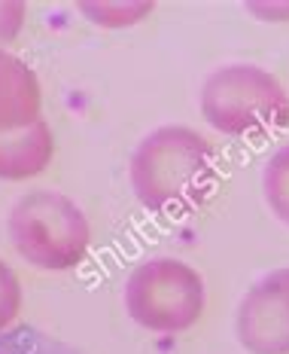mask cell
<instances>
[{"label": "cell", "instance_id": "1", "mask_svg": "<svg viewBox=\"0 0 289 354\" xmlns=\"http://www.w3.org/2000/svg\"><path fill=\"white\" fill-rule=\"evenodd\" d=\"M134 198L161 217H186L217 187V150L189 125H159L143 135L128 159Z\"/></svg>", "mask_w": 289, "mask_h": 354}, {"label": "cell", "instance_id": "2", "mask_svg": "<svg viewBox=\"0 0 289 354\" xmlns=\"http://www.w3.org/2000/svg\"><path fill=\"white\" fill-rule=\"evenodd\" d=\"M6 235L16 254L34 269H77L92 248V223L70 196L58 189H31L6 214Z\"/></svg>", "mask_w": 289, "mask_h": 354}, {"label": "cell", "instance_id": "3", "mask_svg": "<svg viewBox=\"0 0 289 354\" xmlns=\"http://www.w3.org/2000/svg\"><path fill=\"white\" fill-rule=\"evenodd\" d=\"M198 107L210 129L228 138H259L289 125V92L271 71L235 62L210 71Z\"/></svg>", "mask_w": 289, "mask_h": 354}, {"label": "cell", "instance_id": "4", "mask_svg": "<svg viewBox=\"0 0 289 354\" xmlns=\"http://www.w3.org/2000/svg\"><path fill=\"white\" fill-rule=\"evenodd\" d=\"M122 302L137 327L161 336L192 330L204 315L207 287L195 266L180 257H150L125 278Z\"/></svg>", "mask_w": 289, "mask_h": 354}, {"label": "cell", "instance_id": "5", "mask_svg": "<svg viewBox=\"0 0 289 354\" xmlns=\"http://www.w3.org/2000/svg\"><path fill=\"white\" fill-rule=\"evenodd\" d=\"M235 333L250 354H289V266L247 287L235 312Z\"/></svg>", "mask_w": 289, "mask_h": 354}, {"label": "cell", "instance_id": "6", "mask_svg": "<svg viewBox=\"0 0 289 354\" xmlns=\"http://www.w3.org/2000/svg\"><path fill=\"white\" fill-rule=\"evenodd\" d=\"M43 120L40 77L25 58L0 49V135L28 129Z\"/></svg>", "mask_w": 289, "mask_h": 354}, {"label": "cell", "instance_id": "7", "mask_svg": "<svg viewBox=\"0 0 289 354\" xmlns=\"http://www.w3.org/2000/svg\"><path fill=\"white\" fill-rule=\"evenodd\" d=\"M52 156H55V135L46 120L0 135V180H31L52 165Z\"/></svg>", "mask_w": 289, "mask_h": 354}, {"label": "cell", "instance_id": "8", "mask_svg": "<svg viewBox=\"0 0 289 354\" xmlns=\"http://www.w3.org/2000/svg\"><path fill=\"white\" fill-rule=\"evenodd\" d=\"M262 193L271 214L289 226V144L271 153L262 171Z\"/></svg>", "mask_w": 289, "mask_h": 354}, {"label": "cell", "instance_id": "9", "mask_svg": "<svg viewBox=\"0 0 289 354\" xmlns=\"http://www.w3.org/2000/svg\"><path fill=\"white\" fill-rule=\"evenodd\" d=\"M0 354H83L37 327H10L0 333Z\"/></svg>", "mask_w": 289, "mask_h": 354}, {"label": "cell", "instance_id": "10", "mask_svg": "<svg viewBox=\"0 0 289 354\" xmlns=\"http://www.w3.org/2000/svg\"><path fill=\"white\" fill-rule=\"evenodd\" d=\"M152 10L155 3H146V0H137V3H122V0H116V3H110V0H103V3H79V12L92 25L101 28H131L137 21L150 19Z\"/></svg>", "mask_w": 289, "mask_h": 354}, {"label": "cell", "instance_id": "11", "mask_svg": "<svg viewBox=\"0 0 289 354\" xmlns=\"http://www.w3.org/2000/svg\"><path fill=\"white\" fill-rule=\"evenodd\" d=\"M21 302H25V293H21L19 275L12 272L10 263L0 260V333H6L16 324Z\"/></svg>", "mask_w": 289, "mask_h": 354}, {"label": "cell", "instance_id": "12", "mask_svg": "<svg viewBox=\"0 0 289 354\" xmlns=\"http://www.w3.org/2000/svg\"><path fill=\"white\" fill-rule=\"evenodd\" d=\"M28 21V6L21 0H0V49H6L21 34Z\"/></svg>", "mask_w": 289, "mask_h": 354}]
</instances>
